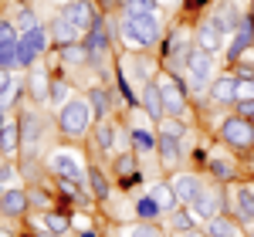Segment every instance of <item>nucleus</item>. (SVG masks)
<instances>
[{
    "label": "nucleus",
    "mask_w": 254,
    "mask_h": 237,
    "mask_svg": "<svg viewBox=\"0 0 254 237\" xmlns=\"http://www.w3.org/2000/svg\"><path fill=\"white\" fill-rule=\"evenodd\" d=\"M122 237H170L166 234V227H159V224H146V220H136V224H129Z\"/></svg>",
    "instance_id": "nucleus-37"
},
{
    "label": "nucleus",
    "mask_w": 254,
    "mask_h": 237,
    "mask_svg": "<svg viewBox=\"0 0 254 237\" xmlns=\"http://www.w3.org/2000/svg\"><path fill=\"white\" fill-rule=\"evenodd\" d=\"M217 139L234 156H251L254 153V118H244V116H237V112L224 116L220 125H217Z\"/></svg>",
    "instance_id": "nucleus-4"
},
{
    "label": "nucleus",
    "mask_w": 254,
    "mask_h": 237,
    "mask_svg": "<svg viewBox=\"0 0 254 237\" xmlns=\"http://www.w3.org/2000/svg\"><path fill=\"white\" fill-rule=\"evenodd\" d=\"M0 237H14V227H10V220L0 217Z\"/></svg>",
    "instance_id": "nucleus-42"
},
{
    "label": "nucleus",
    "mask_w": 254,
    "mask_h": 237,
    "mask_svg": "<svg viewBox=\"0 0 254 237\" xmlns=\"http://www.w3.org/2000/svg\"><path fill=\"white\" fill-rule=\"evenodd\" d=\"M159 92H163V109H166V118H187L190 116V88L183 75H173V71H159ZM190 122V118H187Z\"/></svg>",
    "instance_id": "nucleus-6"
},
{
    "label": "nucleus",
    "mask_w": 254,
    "mask_h": 237,
    "mask_svg": "<svg viewBox=\"0 0 254 237\" xmlns=\"http://www.w3.org/2000/svg\"><path fill=\"white\" fill-rule=\"evenodd\" d=\"M196 41H193V27L176 20L170 24L166 38L159 44V61H163V71H173V75H187V64H190V55H193Z\"/></svg>",
    "instance_id": "nucleus-1"
},
{
    "label": "nucleus",
    "mask_w": 254,
    "mask_h": 237,
    "mask_svg": "<svg viewBox=\"0 0 254 237\" xmlns=\"http://www.w3.org/2000/svg\"><path fill=\"white\" fill-rule=\"evenodd\" d=\"M27 3H31V0H27Z\"/></svg>",
    "instance_id": "nucleus-49"
},
{
    "label": "nucleus",
    "mask_w": 254,
    "mask_h": 237,
    "mask_svg": "<svg viewBox=\"0 0 254 237\" xmlns=\"http://www.w3.org/2000/svg\"><path fill=\"white\" fill-rule=\"evenodd\" d=\"M44 173H51L55 179H71V183H81L88 179V163L81 153L68 149V146H55L44 153Z\"/></svg>",
    "instance_id": "nucleus-3"
},
{
    "label": "nucleus",
    "mask_w": 254,
    "mask_h": 237,
    "mask_svg": "<svg viewBox=\"0 0 254 237\" xmlns=\"http://www.w3.org/2000/svg\"><path fill=\"white\" fill-rule=\"evenodd\" d=\"M244 14H248V7H241L237 0H214V3L203 10V17L210 20V24H214L217 31L224 34V38H231L237 27H241Z\"/></svg>",
    "instance_id": "nucleus-12"
},
{
    "label": "nucleus",
    "mask_w": 254,
    "mask_h": 237,
    "mask_svg": "<svg viewBox=\"0 0 254 237\" xmlns=\"http://www.w3.org/2000/svg\"><path fill=\"white\" fill-rule=\"evenodd\" d=\"M24 81H27V102H34V105H48V95H51V81H55V71L48 68V64H34V68H27L24 71Z\"/></svg>",
    "instance_id": "nucleus-15"
},
{
    "label": "nucleus",
    "mask_w": 254,
    "mask_h": 237,
    "mask_svg": "<svg viewBox=\"0 0 254 237\" xmlns=\"http://www.w3.org/2000/svg\"><path fill=\"white\" fill-rule=\"evenodd\" d=\"M51 48H55V44H51V34H48V24H38V27H31V31H20L17 34V64H20V71H27V68H34L38 61H44Z\"/></svg>",
    "instance_id": "nucleus-7"
},
{
    "label": "nucleus",
    "mask_w": 254,
    "mask_h": 237,
    "mask_svg": "<svg viewBox=\"0 0 254 237\" xmlns=\"http://www.w3.org/2000/svg\"><path fill=\"white\" fill-rule=\"evenodd\" d=\"M0 71H20L17 64V38L0 41Z\"/></svg>",
    "instance_id": "nucleus-36"
},
{
    "label": "nucleus",
    "mask_w": 254,
    "mask_h": 237,
    "mask_svg": "<svg viewBox=\"0 0 254 237\" xmlns=\"http://www.w3.org/2000/svg\"><path fill=\"white\" fill-rule=\"evenodd\" d=\"M75 237H102V234H98V227H88V231H75Z\"/></svg>",
    "instance_id": "nucleus-44"
},
{
    "label": "nucleus",
    "mask_w": 254,
    "mask_h": 237,
    "mask_svg": "<svg viewBox=\"0 0 254 237\" xmlns=\"http://www.w3.org/2000/svg\"><path fill=\"white\" fill-rule=\"evenodd\" d=\"M183 237H207V234H203V227H196V231H190V234H183Z\"/></svg>",
    "instance_id": "nucleus-45"
},
{
    "label": "nucleus",
    "mask_w": 254,
    "mask_h": 237,
    "mask_svg": "<svg viewBox=\"0 0 254 237\" xmlns=\"http://www.w3.org/2000/svg\"><path fill=\"white\" fill-rule=\"evenodd\" d=\"M170 183H173L180 203H183V207H190V203L203 193V186L210 183V177H207V173H190V170H176L173 177H170Z\"/></svg>",
    "instance_id": "nucleus-16"
},
{
    "label": "nucleus",
    "mask_w": 254,
    "mask_h": 237,
    "mask_svg": "<svg viewBox=\"0 0 254 237\" xmlns=\"http://www.w3.org/2000/svg\"><path fill=\"white\" fill-rule=\"evenodd\" d=\"M31 214V197H27V186H10L3 190L0 197V217L3 220H20Z\"/></svg>",
    "instance_id": "nucleus-20"
},
{
    "label": "nucleus",
    "mask_w": 254,
    "mask_h": 237,
    "mask_svg": "<svg viewBox=\"0 0 254 237\" xmlns=\"http://www.w3.org/2000/svg\"><path fill=\"white\" fill-rule=\"evenodd\" d=\"M231 217L241 227L254 224V183H234L231 186Z\"/></svg>",
    "instance_id": "nucleus-18"
},
{
    "label": "nucleus",
    "mask_w": 254,
    "mask_h": 237,
    "mask_svg": "<svg viewBox=\"0 0 254 237\" xmlns=\"http://www.w3.org/2000/svg\"><path fill=\"white\" fill-rule=\"evenodd\" d=\"M61 3H71V0H61Z\"/></svg>",
    "instance_id": "nucleus-47"
},
{
    "label": "nucleus",
    "mask_w": 254,
    "mask_h": 237,
    "mask_svg": "<svg viewBox=\"0 0 254 237\" xmlns=\"http://www.w3.org/2000/svg\"><path fill=\"white\" fill-rule=\"evenodd\" d=\"M112 177H116L119 186H136V183H142V163H139V156L132 153V149H122L119 156H112Z\"/></svg>",
    "instance_id": "nucleus-19"
},
{
    "label": "nucleus",
    "mask_w": 254,
    "mask_h": 237,
    "mask_svg": "<svg viewBox=\"0 0 254 237\" xmlns=\"http://www.w3.org/2000/svg\"><path fill=\"white\" fill-rule=\"evenodd\" d=\"M41 227H48V231H55V234H71V214L68 210H61V207H55V210H44L41 214Z\"/></svg>",
    "instance_id": "nucleus-33"
},
{
    "label": "nucleus",
    "mask_w": 254,
    "mask_h": 237,
    "mask_svg": "<svg viewBox=\"0 0 254 237\" xmlns=\"http://www.w3.org/2000/svg\"><path fill=\"white\" fill-rule=\"evenodd\" d=\"M58 14L68 20L71 27H78L81 34H88V31L98 24V17H102L105 10L98 7V0H71V3H61Z\"/></svg>",
    "instance_id": "nucleus-13"
},
{
    "label": "nucleus",
    "mask_w": 254,
    "mask_h": 237,
    "mask_svg": "<svg viewBox=\"0 0 254 237\" xmlns=\"http://www.w3.org/2000/svg\"><path fill=\"white\" fill-rule=\"evenodd\" d=\"M71 92H75V88H71V81L64 78V75H58V71H55V81H51V95H48V109H51V112L64 109L68 102L75 99Z\"/></svg>",
    "instance_id": "nucleus-32"
},
{
    "label": "nucleus",
    "mask_w": 254,
    "mask_h": 237,
    "mask_svg": "<svg viewBox=\"0 0 254 237\" xmlns=\"http://www.w3.org/2000/svg\"><path fill=\"white\" fill-rule=\"evenodd\" d=\"M88 193H92V200L95 203H105V200L112 197V179H109V173L102 170V166H95V163H88Z\"/></svg>",
    "instance_id": "nucleus-29"
},
{
    "label": "nucleus",
    "mask_w": 254,
    "mask_h": 237,
    "mask_svg": "<svg viewBox=\"0 0 254 237\" xmlns=\"http://www.w3.org/2000/svg\"><path fill=\"white\" fill-rule=\"evenodd\" d=\"M220 71H217V55H207V51H200L193 48V55H190V64H187V88H190V99H207V92H210V81L217 78Z\"/></svg>",
    "instance_id": "nucleus-5"
},
{
    "label": "nucleus",
    "mask_w": 254,
    "mask_h": 237,
    "mask_svg": "<svg viewBox=\"0 0 254 237\" xmlns=\"http://www.w3.org/2000/svg\"><path fill=\"white\" fill-rule=\"evenodd\" d=\"M0 197H3V190H0Z\"/></svg>",
    "instance_id": "nucleus-48"
},
{
    "label": "nucleus",
    "mask_w": 254,
    "mask_h": 237,
    "mask_svg": "<svg viewBox=\"0 0 254 237\" xmlns=\"http://www.w3.org/2000/svg\"><path fill=\"white\" fill-rule=\"evenodd\" d=\"M27 197H31V210H38V214L55 210V207H58V203H55V193H48V190H44V183L27 186Z\"/></svg>",
    "instance_id": "nucleus-35"
},
{
    "label": "nucleus",
    "mask_w": 254,
    "mask_h": 237,
    "mask_svg": "<svg viewBox=\"0 0 254 237\" xmlns=\"http://www.w3.org/2000/svg\"><path fill=\"white\" fill-rule=\"evenodd\" d=\"M244 234H248V237H254V224H251V227H244Z\"/></svg>",
    "instance_id": "nucleus-46"
},
{
    "label": "nucleus",
    "mask_w": 254,
    "mask_h": 237,
    "mask_svg": "<svg viewBox=\"0 0 254 237\" xmlns=\"http://www.w3.org/2000/svg\"><path fill=\"white\" fill-rule=\"evenodd\" d=\"M207 177L214 179V183H224V186H231V183H237V163L231 156H207Z\"/></svg>",
    "instance_id": "nucleus-25"
},
{
    "label": "nucleus",
    "mask_w": 254,
    "mask_h": 237,
    "mask_svg": "<svg viewBox=\"0 0 254 237\" xmlns=\"http://www.w3.org/2000/svg\"><path fill=\"white\" fill-rule=\"evenodd\" d=\"M149 193H153V200L159 203L163 217H170L176 207H183V203H180V197H176V190H173V183H170V179H153V183H149Z\"/></svg>",
    "instance_id": "nucleus-28"
},
{
    "label": "nucleus",
    "mask_w": 254,
    "mask_h": 237,
    "mask_svg": "<svg viewBox=\"0 0 254 237\" xmlns=\"http://www.w3.org/2000/svg\"><path fill=\"white\" fill-rule=\"evenodd\" d=\"M48 34H51V44H55V48H64V44H75V41L85 38L78 27H71L61 14H55V17L48 20Z\"/></svg>",
    "instance_id": "nucleus-27"
},
{
    "label": "nucleus",
    "mask_w": 254,
    "mask_h": 237,
    "mask_svg": "<svg viewBox=\"0 0 254 237\" xmlns=\"http://www.w3.org/2000/svg\"><path fill=\"white\" fill-rule=\"evenodd\" d=\"M95 109L88 105L85 95H75V99L68 102L64 109L55 112V132L64 139H85L92 136V129H95Z\"/></svg>",
    "instance_id": "nucleus-2"
},
{
    "label": "nucleus",
    "mask_w": 254,
    "mask_h": 237,
    "mask_svg": "<svg viewBox=\"0 0 254 237\" xmlns=\"http://www.w3.org/2000/svg\"><path fill=\"white\" fill-rule=\"evenodd\" d=\"M119 68L129 75V81L136 85L139 92L149 85V81L159 78V71H163V61L153 58V51H122V58H119Z\"/></svg>",
    "instance_id": "nucleus-8"
},
{
    "label": "nucleus",
    "mask_w": 254,
    "mask_h": 237,
    "mask_svg": "<svg viewBox=\"0 0 254 237\" xmlns=\"http://www.w3.org/2000/svg\"><path fill=\"white\" fill-rule=\"evenodd\" d=\"M196 214L190 210V207H176L170 217H163V224H166V234L170 237H183V234H190V231H196Z\"/></svg>",
    "instance_id": "nucleus-26"
},
{
    "label": "nucleus",
    "mask_w": 254,
    "mask_h": 237,
    "mask_svg": "<svg viewBox=\"0 0 254 237\" xmlns=\"http://www.w3.org/2000/svg\"><path fill=\"white\" fill-rule=\"evenodd\" d=\"M17 179L20 177V166H17V159H0V190H10V186H20Z\"/></svg>",
    "instance_id": "nucleus-38"
},
{
    "label": "nucleus",
    "mask_w": 254,
    "mask_h": 237,
    "mask_svg": "<svg viewBox=\"0 0 254 237\" xmlns=\"http://www.w3.org/2000/svg\"><path fill=\"white\" fill-rule=\"evenodd\" d=\"M41 17H38V10L27 3V0H20L17 7H14V27H17V34L20 31H31V27H38Z\"/></svg>",
    "instance_id": "nucleus-34"
},
{
    "label": "nucleus",
    "mask_w": 254,
    "mask_h": 237,
    "mask_svg": "<svg viewBox=\"0 0 254 237\" xmlns=\"http://www.w3.org/2000/svg\"><path fill=\"white\" fill-rule=\"evenodd\" d=\"M132 217H136V220H146V224L163 220V210H159V203L153 200V193H149V190H146V193H139V197L132 200Z\"/></svg>",
    "instance_id": "nucleus-31"
},
{
    "label": "nucleus",
    "mask_w": 254,
    "mask_h": 237,
    "mask_svg": "<svg viewBox=\"0 0 254 237\" xmlns=\"http://www.w3.org/2000/svg\"><path fill=\"white\" fill-rule=\"evenodd\" d=\"M139 109L146 112V118L159 125L163 118H166V109H163V92H159V81H149L142 92H139Z\"/></svg>",
    "instance_id": "nucleus-23"
},
{
    "label": "nucleus",
    "mask_w": 254,
    "mask_h": 237,
    "mask_svg": "<svg viewBox=\"0 0 254 237\" xmlns=\"http://www.w3.org/2000/svg\"><path fill=\"white\" fill-rule=\"evenodd\" d=\"M85 99L95 109V118H112V109L119 105V95L112 88H105V85H88L85 88Z\"/></svg>",
    "instance_id": "nucleus-24"
},
{
    "label": "nucleus",
    "mask_w": 254,
    "mask_h": 237,
    "mask_svg": "<svg viewBox=\"0 0 254 237\" xmlns=\"http://www.w3.org/2000/svg\"><path fill=\"white\" fill-rule=\"evenodd\" d=\"M190 210H193L200 220H214L220 217V214H231V190L224 186V183H207L203 186V193L190 203Z\"/></svg>",
    "instance_id": "nucleus-11"
},
{
    "label": "nucleus",
    "mask_w": 254,
    "mask_h": 237,
    "mask_svg": "<svg viewBox=\"0 0 254 237\" xmlns=\"http://www.w3.org/2000/svg\"><path fill=\"white\" fill-rule=\"evenodd\" d=\"M31 237H64V234H55V231H48V227H38Z\"/></svg>",
    "instance_id": "nucleus-43"
},
{
    "label": "nucleus",
    "mask_w": 254,
    "mask_h": 237,
    "mask_svg": "<svg viewBox=\"0 0 254 237\" xmlns=\"http://www.w3.org/2000/svg\"><path fill=\"white\" fill-rule=\"evenodd\" d=\"M159 132V129H156ZM159 170L163 173H176L180 166H183V159H187V146H183V139L180 136H170V132H159Z\"/></svg>",
    "instance_id": "nucleus-17"
},
{
    "label": "nucleus",
    "mask_w": 254,
    "mask_h": 237,
    "mask_svg": "<svg viewBox=\"0 0 254 237\" xmlns=\"http://www.w3.org/2000/svg\"><path fill=\"white\" fill-rule=\"evenodd\" d=\"M254 51V14L248 10L241 27L227 38V48H224V64H237L241 58H248Z\"/></svg>",
    "instance_id": "nucleus-14"
},
{
    "label": "nucleus",
    "mask_w": 254,
    "mask_h": 237,
    "mask_svg": "<svg viewBox=\"0 0 254 237\" xmlns=\"http://www.w3.org/2000/svg\"><path fill=\"white\" fill-rule=\"evenodd\" d=\"M3 38H17V27H14L10 17H0V41Z\"/></svg>",
    "instance_id": "nucleus-41"
},
{
    "label": "nucleus",
    "mask_w": 254,
    "mask_h": 237,
    "mask_svg": "<svg viewBox=\"0 0 254 237\" xmlns=\"http://www.w3.org/2000/svg\"><path fill=\"white\" fill-rule=\"evenodd\" d=\"M203 234L207 237H244V227L231 214H220L214 220H203Z\"/></svg>",
    "instance_id": "nucleus-30"
},
{
    "label": "nucleus",
    "mask_w": 254,
    "mask_h": 237,
    "mask_svg": "<svg viewBox=\"0 0 254 237\" xmlns=\"http://www.w3.org/2000/svg\"><path fill=\"white\" fill-rule=\"evenodd\" d=\"M193 41H196V48H200V51H207V55H220V51L227 48V38H224V34H220L207 17H196Z\"/></svg>",
    "instance_id": "nucleus-21"
},
{
    "label": "nucleus",
    "mask_w": 254,
    "mask_h": 237,
    "mask_svg": "<svg viewBox=\"0 0 254 237\" xmlns=\"http://www.w3.org/2000/svg\"><path fill=\"white\" fill-rule=\"evenodd\" d=\"M227 71H231V75H234L237 81H254V58L248 55V58H241L237 64H231Z\"/></svg>",
    "instance_id": "nucleus-39"
},
{
    "label": "nucleus",
    "mask_w": 254,
    "mask_h": 237,
    "mask_svg": "<svg viewBox=\"0 0 254 237\" xmlns=\"http://www.w3.org/2000/svg\"><path fill=\"white\" fill-rule=\"evenodd\" d=\"M129 149L139 156V163L153 159V156H156V149H159V132H156V125L146 118L142 109L132 112V122H129Z\"/></svg>",
    "instance_id": "nucleus-10"
},
{
    "label": "nucleus",
    "mask_w": 254,
    "mask_h": 237,
    "mask_svg": "<svg viewBox=\"0 0 254 237\" xmlns=\"http://www.w3.org/2000/svg\"><path fill=\"white\" fill-rule=\"evenodd\" d=\"M17 125H20V139H24V149H34L38 153V146L44 142V132H48V125H55V116L48 118L41 112V105L34 102H24L17 112Z\"/></svg>",
    "instance_id": "nucleus-9"
},
{
    "label": "nucleus",
    "mask_w": 254,
    "mask_h": 237,
    "mask_svg": "<svg viewBox=\"0 0 254 237\" xmlns=\"http://www.w3.org/2000/svg\"><path fill=\"white\" fill-rule=\"evenodd\" d=\"M234 112H237V116H244V118H254V99H237Z\"/></svg>",
    "instance_id": "nucleus-40"
},
{
    "label": "nucleus",
    "mask_w": 254,
    "mask_h": 237,
    "mask_svg": "<svg viewBox=\"0 0 254 237\" xmlns=\"http://www.w3.org/2000/svg\"><path fill=\"white\" fill-rule=\"evenodd\" d=\"M237 85H241V81H237L231 71L217 75V78L210 81L207 102H214V105H224V109H234V105H237Z\"/></svg>",
    "instance_id": "nucleus-22"
}]
</instances>
